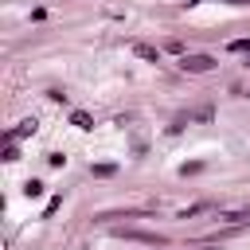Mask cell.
Wrapping results in <instances>:
<instances>
[{
  "label": "cell",
  "mask_w": 250,
  "mask_h": 250,
  "mask_svg": "<svg viewBox=\"0 0 250 250\" xmlns=\"http://www.w3.org/2000/svg\"><path fill=\"white\" fill-rule=\"evenodd\" d=\"M117 234H121V238H129V242H145V246H164V238H160V234H148V230H125V227H121Z\"/></svg>",
  "instance_id": "cell-2"
},
{
  "label": "cell",
  "mask_w": 250,
  "mask_h": 250,
  "mask_svg": "<svg viewBox=\"0 0 250 250\" xmlns=\"http://www.w3.org/2000/svg\"><path fill=\"white\" fill-rule=\"evenodd\" d=\"M133 51H137L145 62H160V51H156V47H148V43H133Z\"/></svg>",
  "instance_id": "cell-4"
},
{
  "label": "cell",
  "mask_w": 250,
  "mask_h": 250,
  "mask_svg": "<svg viewBox=\"0 0 250 250\" xmlns=\"http://www.w3.org/2000/svg\"><path fill=\"white\" fill-rule=\"evenodd\" d=\"M70 125H74V129H94V117L82 113V109H74V113H70Z\"/></svg>",
  "instance_id": "cell-5"
},
{
  "label": "cell",
  "mask_w": 250,
  "mask_h": 250,
  "mask_svg": "<svg viewBox=\"0 0 250 250\" xmlns=\"http://www.w3.org/2000/svg\"><path fill=\"white\" fill-rule=\"evenodd\" d=\"M23 191H27V199H39V195H43V184H39V180H27Z\"/></svg>",
  "instance_id": "cell-7"
},
{
  "label": "cell",
  "mask_w": 250,
  "mask_h": 250,
  "mask_svg": "<svg viewBox=\"0 0 250 250\" xmlns=\"http://www.w3.org/2000/svg\"><path fill=\"white\" fill-rule=\"evenodd\" d=\"M47 160H51V168H62V164H66V156H62V152H51Z\"/></svg>",
  "instance_id": "cell-9"
},
{
  "label": "cell",
  "mask_w": 250,
  "mask_h": 250,
  "mask_svg": "<svg viewBox=\"0 0 250 250\" xmlns=\"http://www.w3.org/2000/svg\"><path fill=\"white\" fill-rule=\"evenodd\" d=\"M90 172H94V176H113V172H117V168H113V164H94V168H90Z\"/></svg>",
  "instance_id": "cell-8"
},
{
  "label": "cell",
  "mask_w": 250,
  "mask_h": 250,
  "mask_svg": "<svg viewBox=\"0 0 250 250\" xmlns=\"http://www.w3.org/2000/svg\"><path fill=\"white\" fill-rule=\"evenodd\" d=\"M180 66L191 74H207V70H215V59L211 55H180Z\"/></svg>",
  "instance_id": "cell-1"
},
{
  "label": "cell",
  "mask_w": 250,
  "mask_h": 250,
  "mask_svg": "<svg viewBox=\"0 0 250 250\" xmlns=\"http://www.w3.org/2000/svg\"><path fill=\"white\" fill-rule=\"evenodd\" d=\"M227 51H230V55H250V39H230Z\"/></svg>",
  "instance_id": "cell-6"
},
{
  "label": "cell",
  "mask_w": 250,
  "mask_h": 250,
  "mask_svg": "<svg viewBox=\"0 0 250 250\" xmlns=\"http://www.w3.org/2000/svg\"><path fill=\"white\" fill-rule=\"evenodd\" d=\"M31 133H35V117H23V121H20V125H16L12 133H8V141H20V137H31Z\"/></svg>",
  "instance_id": "cell-3"
},
{
  "label": "cell",
  "mask_w": 250,
  "mask_h": 250,
  "mask_svg": "<svg viewBox=\"0 0 250 250\" xmlns=\"http://www.w3.org/2000/svg\"><path fill=\"white\" fill-rule=\"evenodd\" d=\"M230 4H250V0H230Z\"/></svg>",
  "instance_id": "cell-10"
}]
</instances>
